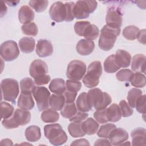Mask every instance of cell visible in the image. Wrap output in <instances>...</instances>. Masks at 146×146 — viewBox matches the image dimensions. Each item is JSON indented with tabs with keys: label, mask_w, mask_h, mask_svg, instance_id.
Instances as JSON below:
<instances>
[{
	"label": "cell",
	"mask_w": 146,
	"mask_h": 146,
	"mask_svg": "<svg viewBox=\"0 0 146 146\" xmlns=\"http://www.w3.org/2000/svg\"><path fill=\"white\" fill-rule=\"evenodd\" d=\"M99 39V47L104 51L111 50L120 33V28H113L105 25L102 29Z\"/></svg>",
	"instance_id": "obj_1"
},
{
	"label": "cell",
	"mask_w": 146,
	"mask_h": 146,
	"mask_svg": "<svg viewBox=\"0 0 146 146\" xmlns=\"http://www.w3.org/2000/svg\"><path fill=\"white\" fill-rule=\"evenodd\" d=\"M45 137L54 145H60L65 143L68 139L62 126L58 124H51L44 127Z\"/></svg>",
	"instance_id": "obj_2"
},
{
	"label": "cell",
	"mask_w": 146,
	"mask_h": 146,
	"mask_svg": "<svg viewBox=\"0 0 146 146\" xmlns=\"http://www.w3.org/2000/svg\"><path fill=\"white\" fill-rule=\"evenodd\" d=\"M87 95L90 104L96 110L106 108L112 102L110 95L98 88L90 90Z\"/></svg>",
	"instance_id": "obj_3"
},
{
	"label": "cell",
	"mask_w": 146,
	"mask_h": 146,
	"mask_svg": "<svg viewBox=\"0 0 146 146\" xmlns=\"http://www.w3.org/2000/svg\"><path fill=\"white\" fill-rule=\"evenodd\" d=\"M102 74V66L100 61H94L87 68L86 75L83 79V83L88 88H93L98 86L99 78Z\"/></svg>",
	"instance_id": "obj_4"
},
{
	"label": "cell",
	"mask_w": 146,
	"mask_h": 146,
	"mask_svg": "<svg viewBox=\"0 0 146 146\" xmlns=\"http://www.w3.org/2000/svg\"><path fill=\"white\" fill-rule=\"evenodd\" d=\"M1 88L3 99L15 104L19 92L17 80L11 78L5 79L1 83Z\"/></svg>",
	"instance_id": "obj_5"
},
{
	"label": "cell",
	"mask_w": 146,
	"mask_h": 146,
	"mask_svg": "<svg viewBox=\"0 0 146 146\" xmlns=\"http://www.w3.org/2000/svg\"><path fill=\"white\" fill-rule=\"evenodd\" d=\"M98 3L95 1H78L73 8L74 18L77 19L87 18L96 9Z\"/></svg>",
	"instance_id": "obj_6"
},
{
	"label": "cell",
	"mask_w": 146,
	"mask_h": 146,
	"mask_svg": "<svg viewBox=\"0 0 146 146\" xmlns=\"http://www.w3.org/2000/svg\"><path fill=\"white\" fill-rule=\"evenodd\" d=\"M86 64L79 60L71 61L67 66L66 76L71 80L79 81L82 79L86 72Z\"/></svg>",
	"instance_id": "obj_7"
},
{
	"label": "cell",
	"mask_w": 146,
	"mask_h": 146,
	"mask_svg": "<svg viewBox=\"0 0 146 146\" xmlns=\"http://www.w3.org/2000/svg\"><path fill=\"white\" fill-rule=\"evenodd\" d=\"M1 56L7 62L16 59L19 55V50L17 43L12 40L2 43L0 47Z\"/></svg>",
	"instance_id": "obj_8"
},
{
	"label": "cell",
	"mask_w": 146,
	"mask_h": 146,
	"mask_svg": "<svg viewBox=\"0 0 146 146\" xmlns=\"http://www.w3.org/2000/svg\"><path fill=\"white\" fill-rule=\"evenodd\" d=\"M33 96L36 101L39 111L46 110L49 106L50 92L45 87H35L33 92Z\"/></svg>",
	"instance_id": "obj_9"
},
{
	"label": "cell",
	"mask_w": 146,
	"mask_h": 146,
	"mask_svg": "<svg viewBox=\"0 0 146 146\" xmlns=\"http://www.w3.org/2000/svg\"><path fill=\"white\" fill-rule=\"evenodd\" d=\"M122 15L120 9L114 6L110 7L106 14L107 25L113 28H120L122 25Z\"/></svg>",
	"instance_id": "obj_10"
},
{
	"label": "cell",
	"mask_w": 146,
	"mask_h": 146,
	"mask_svg": "<svg viewBox=\"0 0 146 146\" xmlns=\"http://www.w3.org/2000/svg\"><path fill=\"white\" fill-rule=\"evenodd\" d=\"M49 14L51 18L56 22L65 21L67 15L65 5L60 1L54 2L50 8Z\"/></svg>",
	"instance_id": "obj_11"
},
{
	"label": "cell",
	"mask_w": 146,
	"mask_h": 146,
	"mask_svg": "<svg viewBox=\"0 0 146 146\" xmlns=\"http://www.w3.org/2000/svg\"><path fill=\"white\" fill-rule=\"evenodd\" d=\"M47 65L42 60H34L30 66L29 73L30 76L34 79L47 75Z\"/></svg>",
	"instance_id": "obj_12"
},
{
	"label": "cell",
	"mask_w": 146,
	"mask_h": 146,
	"mask_svg": "<svg viewBox=\"0 0 146 146\" xmlns=\"http://www.w3.org/2000/svg\"><path fill=\"white\" fill-rule=\"evenodd\" d=\"M128 137V132L121 128H116L113 129L108 137L110 143L113 145H120L126 141Z\"/></svg>",
	"instance_id": "obj_13"
},
{
	"label": "cell",
	"mask_w": 146,
	"mask_h": 146,
	"mask_svg": "<svg viewBox=\"0 0 146 146\" xmlns=\"http://www.w3.org/2000/svg\"><path fill=\"white\" fill-rule=\"evenodd\" d=\"M36 53L41 58L51 56L53 53L52 43L46 39H39L36 46Z\"/></svg>",
	"instance_id": "obj_14"
},
{
	"label": "cell",
	"mask_w": 146,
	"mask_h": 146,
	"mask_svg": "<svg viewBox=\"0 0 146 146\" xmlns=\"http://www.w3.org/2000/svg\"><path fill=\"white\" fill-rule=\"evenodd\" d=\"M95 48V43L92 40L80 39L76 44V51L81 55L86 56L91 54Z\"/></svg>",
	"instance_id": "obj_15"
},
{
	"label": "cell",
	"mask_w": 146,
	"mask_h": 146,
	"mask_svg": "<svg viewBox=\"0 0 146 146\" xmlns=\"http://www.w3.org/2000/svg\"><path fill=\"white\" fill-rule=\"evenodd\" d=\"M145 132L146 130L144 128H137L133 129L131 135L132 137V145H145Z\"/></svg>",
	"instance_id": "obj_16"
},
{
	"label": "cell",
	"mask_w": 146,
	"mask_h": 146,
	"mask_svg": "<svg viewBox=\"0 0 146 146\" xmlns=\"http://www.w3.org/2000/svg\"><path fill=\"white\" fill-rule=\"evenodd\" d=\"M34 11L28 6H22L18 12V18L19 22L22 24L31 22L34 18Z\"/></svg>",
	"instance_id": "obj_17"
},
{
	"label": "cell",
	"mask_w": 146,
	"mask_h": 146,
	"mask_svg": "<svg viewBox=\"0 0 146 146\" xmlns=\"http://www.w3.org/2000/svg\"><path fill=\"white\" fill-rule=\"evenodd\" d=\"M131 59V54L125 50H117L116 52L115 59L120 67H128L130 65Z\"/></svg>",
	"instance_id": "obj_18"
},
{
	"label": "cell",
	"mask_w": 146,
	"mask_h": 146,
	"mask_svg": "<svg viewBox=\"0 0 146 146\" xmlns=\"http://www.w3.org/2000/svg\"><path fill=\"white\" fill-rule=\"evenodd\" d=\"M12 116L19 125L27 124L31 119V113L23 109H16Z\"/></svg>",
	"instance_id": "obj_19"
},
{
	"label": "cell",
	"mask_w": 146,
	"mask_h": 146,
	"mask_svg": "<svg viewBox=\"0 0 146 146\" xmlns=\"http://www.w3.org/2000/svg\"><path fill=\"white\" fill-rule=\"evenodd\" d=\"M145 56L143 54H136L132 58V70L136 72H145Z\"/></svg>",
	"instance_id": "obj_20"
},
{
	"label": "cell",
	"mask_w": 146,
	"mask_h": 146,
	"mask_svg": "<svg viewBox=\"0 0 146 146\" xmlns=\"http://www.w3.org/2000/svg\"><path fill=\"white\" fill-rule=\"evenodd\" d=\"M34 105L35 103L31 94H21L18 100V106L19 108L30 110L34 108Z\"/></svg>",
	"instance_id": "obj_21"
},
{
	"label": "cell",
	"mask_w": 146,
	"mask_h": 146,
	"mask_svg": "<svg viewBox=\"0 0 146 146\" xmlns=\"http://www.w3.org/2000/svg\"><path fill=\"white\" fill-rule=\"evenodd\" d=\"M106 113L108 121L117 122L121 117V113L119 106L116 103L111 104L106 109Z\"/></svg>",
	"instance_id": "obj_22"
},
{
	"label": "cell",
	"mask_w": 146,
	"mask_h": 146,
	"mask_svg": "<svg viewBox=\"0 0 146 146\" xmlns=\"http://www.w3.org/2000/svg\"><path fill=\"white\" fill-rule=\"evenodd\" d=\"M35 41L32 37H23L19 41V46L22 52L29 54L32 52L35 48Z\"/></svg>",
	"instance_id": "obj_23"
},
{
	"label": "cell",
	"mask_w": 146,
	"mask_h": 146,
	"mask_svg": "<svg viewBox=\"0 0 146 146\" xmlns=\"http://www.w3.org/2000/svg\"><path fill=\"white\" fill-rule=\"evenodd\" d=\"M25 135L28 141L35 142L41 137L40 129L36 125L29 126L26 129Z\"/></svg>",
	"instance_id": "obj_24"
},
{
	"label": "cell",
	"mask_w": 146,
	"mask_h": 146,
	"mask_svg": "<svg viewBox=\"0 0 146 146\" xmlns=\"http://www.w3.org/2000/svg\"><path fill=\"white\" fill-rule=\"evenodd\" d=\"M76 106L78 110L84 112H88L92 108L88 102L86 92H82L78 96L76 101Z\"/></svg>",
	"instance_id": "obj_25"
},
{
	"label": "cell",
	"mask_w": 146,
	"mask_h": 146,
	"mask_svg": "<svg viewBox=\"0 0 146 146\" xmlns=\"http://www.w3.org/2000/svg\"><path fill=\"white\" fill-rule=\"evenodd\" d=\"M82 128L85 133L88 135H94L97 132V131L99 127V124L91 117L88 118L84 122L82 123Z\"/></svg>",
	"instance_id": "obj_26"
},
{
	"label": "cell",
	"mask_w": 146,
	"mask_h": 146,
	"mask_svg": "<svg viewBox=\"0 0 146 146\" xmlns=\"http://www.w3.org/2000/svg\"><path fill=\"white\" fill-rule=\"evenodd\" d=\"M49 89L55 94H64L66 90L64 80L61 78L52 79L49 84Z\"/></svg>",
	"instance_id": "obj_27"
},
{
	"label": "cell",
	"mask_w": 146,
	"mask_h": 146,
	"mask_svg": "<svg viewBox=\"0 0 146 146\" xmlns=\"http://www.w3.org/2000/svg\"><path fill=\"white\" fill-rule=\"evenodd\" d=\"M65 103V99L62 94H52L49 99V106L55 111L62 109Z\"/></svg>",
	"instance_id": "obj_28"
},
{
	"label": "cell",
	"mask_w": 146,
	"mask_h": 146,
	"mask_svg": "<svg viewBox=\"0 0 146 146\" xmlns=\"http://www.w3.org/2000/svg\"><path fill=\"white\" fill-rule=\"evenodd\" d=\"M40 117L44 123H55L59 120V114L52 108H47L42 113Z\"/></svg>",
	"instance_id": "obj_29"
},
{
	"label": "cell",
	"mask_w": 146,
	"mask_h": 146,
	"mask_svg": "<svg viewBox=\"0 0 146 146\" xmlns=\"http://www.w3.org/2000/svg\"><path fill=\"white\" fill-rule=\"evenodd\" d=\"M120 68L116 63L115 55L114 54L108 56L104 62V69L106 72L114 73L118 71Z\"/></svg>",
	"instance_id": "obj_30"
},
{
	"label": "cell",
	"mask_w": 146,
	"mask_h": 146,
	"mask_svg": "<svg viewBox=\"0 0 146 146\" xmlns=\"http://www.w3.org/2000/svg\"><path fill=\"white\" fill-rule=\"evenodd\" d=\"M68 131L70 135L73 137H83L86 134L82 128V122L70 123L68 126Z\"/></svg>",
	"instance_id": "obj_31"
},
{
	"label": "cell",
	"mask_w": 146,
	"mask_h": 146,
	"mask_svg": "<svg viewBox=\"0 0 146 146\" xmlns=\"http://www.w3.org/2000/svg\"><path fill=\"white\" fill-rule=\"evenodd\" d=\"M34 81L30 78H25L20 81V88L21 93L31 94L35 88Z\"/></svg>",
	"instance_id": "obj_32"
},
{
	"label": "cell",
	"mask_w": 146,
	"mask_h": 146,
	"mask_svg": "<svg viewBox=\"0 0 146 146\" xmlns=\"http://www.w3.org/2000/svg\"><path fill=\"white\" fill-rule=\"evenodd\" d=\"M99 34V29L95 25L91 23L85 29L83 36L88 40H93L97 38Z\"/></svg>",
	"instance_id": "obj_33"
},
{
	"label": "cell",
	"mask_w": 146,
	"mask_h": 146,
	"mask_svg": "<svg viewBox=\"0 0 146 146\" xmlns=\"http://www.w3.org/2000/svg\"><path fill=\"white\" fill-rule=\"evenodd\" d=\"M139 31V29L135 26H128L123 29V35L128 40H133L137 38Z\"/></svg>",
	"instance_id": "obj_34"
},
{
	"label": "cell",
	"mask_w": 146,
	"mask_h": 146,
	"mask_svg": "<svg viewBox=\"0 0 146 146\" xmlns=\"http://www.w3.org/2000/svg\"><path fill=\"white\" fill-rule=\"evenodd\" d=\"M78 109L74 103H66L60 110V114L63 117L70 119L75 115Z\"/></svg>",
	"instance_id": "obj_35"
},
{
	"label": "cell",
	"mask_w": 146,
	"mask_h": 146,
	"mask_svg": "<svg viewBox=\"0 0 146 146\" xmlns=\"http://www.w3.org/2000/svg\"><path fill=\"white\" fill-rule=\"evenodd\" d=\"M131 84L133 87L136 88H143L145 87L146 84L145 76L141 72H136L133 73L132 78Z\"/></svg>",
	"instance_id": "obj_36"
},
{
	"label": "cell",
	"mask_w": 146,
	"mask_h": 146,
	"mask_svg": "<svg viewBox=\"0 0 146 146\" xmlns=\"http://www.w3.org/2000/svg\"><path fill=\"white\" fill-rule=\"evenodd\" d=\"M22 33L26 35L36 36L38 33V29L34 22H30L23 25L21 26Z\"/></svg>",
	"instance_id": "obj_37"
},
{
	"label": "cell",
	"mask_w": 146,
	"mask_h": 146,
	"mask_svg": "<svg viewBox=\"0 0 146 146\" xmlns=\"http://www.w3.org/2000/svg\"><path fill=\"white\" fill-rule=\"evenodd\" d=\"M143 94L142 91L137 88H133L131 89L128 93L127 96V100L128 102L129 105L132 108L135 107V103L139 96H140Z\"/></svg>",
	"instance_id": "obj_38"
},
{
	"label": "cell",
	"mask_w": 146,
	"mask_h": 146,
	"mask_svg": "<svg viewBox=\"0 0 146 146\" xmlns=\"http://www.w3.org/2000/svg\"><path fill=\"white\" fill-rule=\"evenodd\" d=\"M14 110V107L9 103L6 102H2L1 103V118L6 119L10 117L13 114Z\"/></svg>",
	"instance_id": "obj_39"
},
{
	"label": "cell",
	"mask_w": 146,
	"mask_h": 146,
	"mask_svg": "<svg viewBox=\"0 0 146 146\" xmlns=\"http://www.w3.org/2000/svg\"><path fill=\"white\" fill-rule=\"evenodd\" d=\"M116 127L115 124L112 123H107L105 124L102 126H100L98 132H97V135L99 137L103 138H108L109 135L111 131L116 128Z\"/></svg>",
	"instance_id": "obj_40"
},
{
	"label": "cell",
	"mask_w": 146,
	"mask_h": 146,
	"mask_svg": "<svg viewBox=\"0 0 146 146\" xmlns=\"http://www.w3.org/2000/svg\"><path fill=\"white\" fill-rule=\"evenodd\" d=\"M133 72L129 69H123L119 71L116 74V76L118 80L121 82H130L133 76Z\"/></svg>",
	"instance_id": "obj_41"
},
{
	"label": "cell",
	"mask_w": 146,
	"mask_h": 146,
	"mask_svg": "<svg viewBox=\"0 0 146 146\" xmlns=\"http://www.w3.org/2000/svg\"><path fill=\"white\" fill-rule=\"evenodd\" d=\"M48 1L32 0L29 2V5L37 13H40L44 11L48 6Z\"/></svg>",
	"instance_id": "obj_42"
},
{
	"label": "cell",
	"mask_w": 146,
	"mask_h": 146,
	"mask_svg": "<svg viewBox=\"0 0 146 146\" xmlns=\"http://www.w3.org/2000/svg\"><path fill=\"white\" fill-rule=\"evenodd\" d=\"M119 107L123 117H129L133 114V111L132 107L129 105V104H128V103L126 102L125 100H122L120 102Z\"/></svg>",
	"instance_id": "obj_43"
},
{
	"label": "cell",
	"mask_w": 146,
	"mask_h": 146,
	"mask_svg": "<svg viewBox=\"0 0 146 146\" xmlns=\"http://www.w3.org/2000/svg\"><path fill=\"white\" fill-rule=\"evenodd\" d=\"M82 87V83L79 81L67 80L66 82V88L67 91H71L73 92H76L80 90Z\"/></svg>",
	"instance_id": "obj_44"
},
{
	"label": "cell",
	"mask_w": 146,
	"mask_h": 146,
	"mask_svg": "<svg viewBox=\"0 0 146 146\" xmlns=\"http://www.w3.org/2000/svg\"><path fill=\"white\" fill-rule=\"evenodd\" d=\"M145 104H146V95H141L138 98L135 103V108L136 110L140 113H145Z\"/></svg>",
	"instance_id": "obj_45"
},
{
	"label": "cell",
	"mask_w": 146,
	"mask_h": 146,
	"mask_svg": "<svg viewBox=\"0 0 146 146\" xmlns=\"http://www.w3.org/2000/svg\"><path fill=\"white\" fill-rule=\"evenodd\" d=\"M94 117L96 119V120L100 124L106 123L108 121L107 116L106 108L99 110L95 111L94 113Z\"/></svg>",
	"instance_id": "obj_46"
},
{
	"label": "cell",
	"mask_w": 146,
	"mask_h": 146,
	"mask_svg": "<svg viewBox=\"0 0 146 146\" xmlns=\"http://www.w3.org/2000/svg\"><path fill=\"white\" fill-rule=\"evenodd\" d=\"M90 24V22L88 21H79L75 22L74 25V30L75 33L79 36H83L85 29Z\"/></svg>",
	"instance_id": "obj_47"
},
{
	"label": "cell",
	"mask_w": 146,
	"mask_h": 146,
	"mask_svg": "<svg viewBox=\"0 0 146 146\" xmlns=\"http://www.w3.org/2000/svg\"><path fill=\"white\" fill-rule=\"evenodd\" d=\"M2 124L5 128L9 129L16 128L19 126V125L17 123L13 116H11L9 118L3 119L2 121Z\"/></svg>",
	"instance_id": "obj_48"
},
{
	"label": "cell",
	"mask_w": 146,
	"mask_h": 146,
	"mask_svg": "<svg viewBox=\"0 0 146 146\" xmlns=\"http://www.w3.org/2000/svg\"><path fill=\"white\" fill-rule=\"evenodd\" d=\"M66 8V18L65 21L66 22H71L74 20V16L73 14V8L75 5L74 2H69L64 3Z\"/></svg>",
	"instance_id": "obj_49"
},
{
	"label": "cell",
	"mask_w": 146,
	"mask_h": 146,
	"mask_svg": "<svg viewBox=\"0 0 146 146\" xmlns=\"http://www.w3.org/2000/svg\"><path fill=\"white\" fill-rule=\"evenodd\" d=\"M88 116V114L84 112L78 111L75 115L70 118L71 122H82L86 120Z\"/></svg>",
	"instance_id": "obj_50"
},
{
	"label": "cell",
	"mask_w": 146,
	"mask_h": 146,
	"mask_svg": "<svg viewBox=\"0 0 146 146\" xmlns=\"http://www.w3.org/2000/svg\"><path fill=\"white\" fill-rule=\"evenodd\" d=\"M50 79L51 78L49 75H45L44 76L34 78V81L36 85L42 86L48 84V82L50 81Z\"/></svg>",
	"instance_id": "obj_51"
},
{
	"label": "cell",
	"mask_w": 146,
	"mask_h": 146,
	"mask_svg": "<svg viewBox=\"0 0 146 146\" xmlns=\"http://www.w3.org/2000/svg\"><path fill=\"white\" fill-rule=\"evenodd\" d=\"M76 95H77L76 92H73L71 91L66 90L63 95L65 99V102L66 103H74L76 97Z\"/></svg>",
	"instance_id": "obj_52"
},
{
	"label": "cell",
	"mask_w": 146,
	"mask_h": 146,
	"mask_svg": "<svg viewBox=\"0 0 146 146\" xmlns=\"http://www.w3.org/2000/svg\"><path fill=\"white\" fill-rule=\"evenodd\" d=\"M139 42L143 44H145V30L143 29L139 31L137 37Z\"/></svg>",
	"instance_id": "obj_53"
},
{
	"label": "cell",
	"mask_w": 146,
	"mask_h": 146,
	"mask_svg": "<svg viewBox=\"0 0 146 146\" xmlns=\"http://www.w3.org/2000/svg\"><path fill=\"white\" fill-rule=\"evenodd\" d=\"M71 145H90V143L87 140L81 139L74 141L71 144Z\"/></svg>",
	"instance_id": "obj_54"
},
{
	"label": "cell",
	"mask_w": 146,
	"mask_h": 146,
	"mask_svg": "<svg viewBox=\"0 0 146 146\" xmlns=\"http://www.w3.org/2000/svg\"><path fill=\"white\" fill-rule=\"evenodd\" d=\"M111 144L110 143V142L107 140L105 139H100L97 140L95 144L94 145H111Z\"/></svg>",
	"instance_id": "obj_55"
},
{
	"label": "cell",
	"mask_w": 146,
	"mask_h": 146,
	"mask_svg": "<svg viewBox=\"0 0 146 146\" xmlns=\"http://www.w3.org/2000/svg\"><path fill=\"white\" fill-rule=\"evenodd\" d=\"M13 144L12 141L9 139H3L1 141V145H12Z\"/></svg>",
	"instance_id": "obj_56"
}]
</instances>
